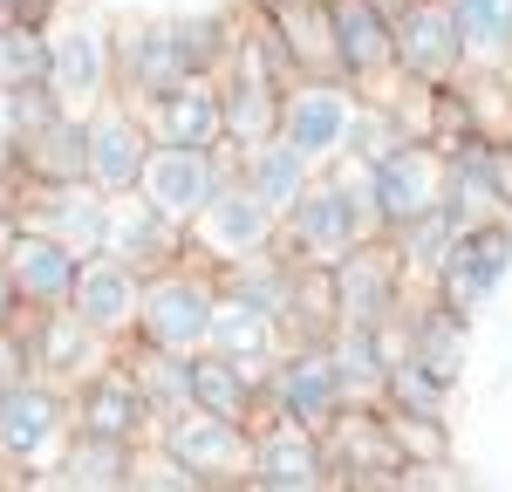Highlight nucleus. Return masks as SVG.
I'll use <instances>...</instances> for the list:
<instances>
[{"label": "nucleus", "instance_id": "17", "mask_svg": "<svg viewBox=\"0 0 512 492\" xmlns=\"http://www.w3.org/2000/svg\"><path fill=\"white\" fill-rule=\"evenodd\" d=\"M82 260H89V253H76L69 240H55V233H41V226H14V233H7V253H0V267H7V281H14V294H21L28 315L69 308Z\"/></svg>", "mask_w": 512, "mask_h": 492}, {"label": "nucleus", "instance_id": "31", "mask_svg": "<svg viewBox=\"0 0 512 492\" xmlns=\"http://www.w3.org/2000/svg\"><path fill=\"white\" fill-rule=\"evenodd\" d=\"M315 171H321V164L308 158V151H301L287 130L260 137L253 151H239V178H246V185H253V192H260L267 205H280V212H287V205H294L301 192H308V185H315Z\"/></svg>", "mask_w": 512, "mask_h": 492}, {"label": "nucleus", "instance_id": "30", "mask_svg": "<svg viewBox=\"0 0 512 492\" xmlns=\"http://www.w3.org/2000/svg\"><path fill=\"white\" fill-rule=\"evenodd\" d=\"M212 349H226V356H239V363L267 369L287 349V328H280V315H267L260 301H246V294H233V287H219V308H212Z\"/></svg>", "mask_w": 512, "mask_h": 492}, {"label": "nucleus", "instance_id": "3", "mask_svg": "<svg viewBox=\"0 0 512 492\" xmlns=\"http://www.w3.org/2000/svg\"><path fill=\"white\" fill-rule=\"evenodd\" d=\"M349 410V390L335 376V356L328 342H287L274 363L260 369V424H308V431H328L335 417Z\"/></svg>", "mask_w": 512, "mask_h": 492}, {"label": "nucleus", "instance_id": "16", "mask_svg": "<svg viewBox=\"0 0 512 492\" xmlns=\"http://www.w3.org/2000/svg\"><path fill=\"white\" fill-rule=\"evenodd\" d=\"M158 445L178 451L185 465H192L205 492L212 486H246V458H253V424H233V417H212V410H185V417H171L158 424Z\"/></svg>", "mask_w": 512, "mask_h": 492}, {"label": "nucleus", "instance_id": "23", "mask_svg": "<svg viewBox=\"0 0 512 492\" xmlns=\"http://www.w3.org/2000/svg\"><path fill=\"white\" fill-rule=\"evenodd\" d=\"M144 281L151 274H137L130 260L117 253H89L76 274V294H69V308H76L82 322L96 328V335H110V342H130L137 335V308H144Z\"/></svg>", "mask_w": 512, "mask_h": 492}, {"label": "nucleus", "instance_id": "7", "mask_svg": "<svg viewBox=\"0 0 512 492\" xmlns=\"http://www.w3.org/2000/svg\"><path fill=\"white\" fill-rule=\"evenodd\" d=\"M267 246H280V205H267L246 178H226L212 199H205V212L192 219V253L205 260V267H239V260H253V253H267Z\"/></svg>", "mask_w": 512, "mask_h": 492}, {"label": "nucleus", "instance_id": "26", "mask_svg": "<svg viewBox=\"0 0 512 492\" xmlns=\"http://www.w3.org/2000/svg\"><path fill=\"white\" fill-rule=\"evenodd\" d=\"M151 137L164 144H192V151H226V103H219V76H185L144 103Z\"/></svg>", "mask_w": 512, "mask_h": 492}, {"label": "nucleus", "instance_id": "1", "mask_svg": "<svg viewBox=\"0 0 512 492\" xmlns=\"http://www.w3.org/2000/svg\"><path fill=\"white\" fill-rule=\"evenodd\" d=\"M376 205H369V164L362 158H335L315 171V185L280 212V246H294L301 260L335 267L349 246L376 240Z\"/></svg>", "mask_w": 512, "mask_h": 492}, {"label": "nucleus", "instance_id": "4", "mask_svg": "<svg viewBox=\"0 0 512 492\" xmlns=\"http://www.w3.org/2000/svg\"><path fill=\"white\" fill-rule=\"evenodd\" d=\"M212 308H219V267L205 260H178L144 281V308H137V342H158V349H205L212 342Z\"/></svg>", "mask_w": 512, "mask_h": 492}, {"label": "nucleus", "instance_id": "28", "mask_svg": "<svg viewBox=\"0 0 512 492\" xmlns=\"http://www.w3.org/2000/svg\"><path fill=\"white\" fill-rule=\"evenodd\" d=\"M280 96H287V82H274L267 69H253V62H226L219 69V103H226V151H253L260 137H274L280 130Z\"/></svg>", "mask_w": 512, "mask_h": 492}, {"label": "nucleus", "instance_id": "22", "mask_svg": "<svg viewBox=\"0 0 512 492\" xmlns=\"http://www.w3.org/2000/svg\"><path fill=\"white\" fill-rule=\"evenodd\" d=\"M21 328H28L35 376L62 383V390H76L89 369H103L110 356H117V342H110V335H96L76 308H41V315H21Z\"/></svg>", "mask_w": 512, "mask_h": 492}, {"label": "nucleus", "instance_id": "10", "mask_svg": "<svg viewBox=\"0 0 512 492\" xmlns=\"http://www.w3.org/2000/svg\"><path fill=\"white\" fill-rule=\"evenodd\" d=\"M410 274H403V260H396V246L376 233V240L349 246L342 260H335V308H342V328H383L396 322L403 308H410Z\"/></svg>", "mask_w": 512, "mask_h": 492}, {"label": "nucleus", "instance_id": "11", "mask_svg": "<svg viewBox=\"0 0 512 492\" xmlns=\"http://www.w3.org/2000/svg\"><path fill=\"white\" fill-rule=\"evenodd\" d=\"M369 205H376V226L383 233H396L403 219L444 205V144L403 137L383 158H369Z\"/></svg>", "mask_w": 512, "mask_h": 492}, {"label": "nucleus", "instance_id": "5", "mask_svg": "<svg viewBox=\"0 0 512 492\" xmlns=\"http://www.w3.org/2000/svg\"><path fill=\"white\" fill-rule=\"evenodd\" d=\"M444 212L458 219V233L512 219V137L472 130L444 144Z\"/></svg>", "mask_w": 512, "mask_h": 492}, {"label": "nucleus", "instance_id": "20", "mask_svg": "<svg viewBox=\"0 0 512 492\" xmlns=\"http://www.w3.org/2000/svg\"><path fill=\"white\" fill-rule=\"evenodd\" d=\"M506 274H512V219H492V226L458 233L451 260L437 267L431 294H437V301H451V308H465V315H478V308L506 287Z\"/></svg>", "mask_w": 512, "mask_h": 492}, {"label": "nucleus", "instance_id": "14", "mask_svg": "<svg viewBox=\"0 0 512 492\" xmlns=\"http://www.w3.org/2000/svg\"><path fill=\"white\" fill-rule=\"evenodd\" d=\"M96 253H117V260L137 267V274H164V267L192 260V226H185V219H171V212H158L144 192H117V199H110V226H103V246H96Z\"/></svg>", "mask_w": 512, "mask_h": 492}, {"label": "nucleus", "instance_id": "40", "mask_svg": "<svg viewBox=\"0 0 512 492\" xmlns=\"http://www.w3.org/2000/svg\"><path fill=\"white\" fill-rule=\"evenodd\" d=\"M21 315H28V308H21V294H14V281H7V267H0V328H14Z\"/></svg>", "mask_w": 512, "mask_h": 492}, {"label": "nucleus", "instance_id": "9", "mask_svg": "<svg viewBox=\"0 0 512 492\" xmlns=\"http://www.w3.org/2000/svg\"><path fill=\"white\" fill-rule=\"evenodd\" d=\"M321 445H328V479L335 486H403V445H396L390 431V410L383 404H349L328 431H321Z\"/></svg>", "mask_w": 512, "mask_h": 492}, {"label": "nucleus", "instance_id": "39", "mask_svg": "<svg viewBox=\"0 0 512 492\" xmlns=\"http://www.w3.org/2000/svg\"><path fill=\"white\" fill-rule=\"evenodd\" d=\"M21 376H35V356H28V328H0V390L7 383H21Z\"/></svg>", "mask_w": 512, "mask_h": 492}, {"label": "nucleus", "instance_id": "29", "mask_svg": "<svg viewBox=\"0 0 512 492\" xmlns=\"http://www.w3.org/2000/svg\"><path fill=\"white\" fill-rule=\"evenodd\" d=\"M192 404L233 424H260V369L226 356V349H192Z\"/></svg>", "mask_w": 512, "mask_h": 492}, {"label": "nucleus", "instance_id": "27", "mask_svg": "<svg viewBox=\"0 0 512 492\" xmlns=\"http://www.w3.org/2000/svg\"><path fill=\"white\" fill-rule=\"evenodd\" d=\"M14 178H41V185L89 178V110H55L41 130L14 137Z\"/></svg>", "mask_w": 512, "mask_h": 492}, {"label": "nucleus", "instance_id": "21", "mask_svg": "<svg viewBox=\"0 0 512 492\" xmlns=\"http://www.w3.org/2000/svg\"><path fill=\"white\" fill-rule=\"evenodd\" d=\"M28 199L14 192V226H41L55 240H69L76 253H96L103 246V226H110V192L89 185V178H69V185H41V178H21Z\"/></svg>", "mask_w": 512, "mask_h": 492}, {"label": "nucleus", "instance_id": "2", "mask_svg": "<svg viewBox=\"0 0 512 492\" xmlns=\"http://www.w3.org/2000/svg\"><path fill=\"white\" fill-rule=\"evenodd\" d=\"M69 438H76V417H69V390L62 383L21 376V383L0 390V465H21L28 486L62 465Z\"/></svg>", "mask_w": 512, "mask_h": 492}, {"label": "nucleus", "instance_id": "32", "mask_svg": "<svg viewBox=\"0 0 512 492\" xmlns=\"http://www.w3.org/2000/svg\"><path fill=\"white\" fill-rule=\"evenodd\" d=\"M117 356L130 363V376L144 383V404H151L158 424H171V417L192 410V356H185V349H158V342H137V335H130Z\"/></svg>", "mask_w": 512, "mask_h": 492}, {"label": "nucleus", "instance_id": "12", "mask_svg": "<svg viewBox=\"0 0 512 492\" xmlns=\"http://www.w3.org/2000/svg\"><path fill=\"white\" fill-rule=\"evenodd\" d=\"M239 171L233 151H192V144H151V158H144V178H137V192L158 205V212H171V219H185L192 226L198 212H205V199L226 185Z\"/></svg>", "mask_w": 512, "mask_h": 492}, {"label": "nucleus", "instance_id": "6", "mask_svg": "<svg viewBox=\"0 0 512 492\" xmlns=\"http://www.w3.org/2000/svg\"><path fill=\"white\" fill-rule=\"evenodd\" d=\"M48 89L62 110H96L103 96H117V28L103 14L82 7L48 28Z\"/></svg>", "mask_w": 512, "mask_h": 492}, {"label": "nucleus", "instance_id": "37", "mask_svg": "<svg viewBox=\"0 0 512 492\" xmlns=\"http://www.w3.org/2000/svg\"><path fill=\"white\" fill-rule=\"evenodd\" d=\"M287 41V55H294V69L301 76H315V69H335V21H328V0H301V7H280L267 14Z\"/></svg>", "mask_w": 512, "mask_h": 492}, {"label": "nucleus", "instance_id": "34", "mask_svg": "<svg viewBox=\"0 0 512 492\" xmlns=\"http://www.w3.org/2000/svg\"><path fill=\"white\" fill-rule=\"evenodd\" d=\"M55 479L76 486V492H130V479H137V445L76 431L69 451H62V465H55Z\"/></svg>", "mask_w": 512, "mask_h": 492}, {"label": "nucleus", "instance_id": "33", "mask_svg": "<svg viewBox=\"0 0 512 492\" xmlns=\"http://www.w3.org/2000/svg\"><path fill=\"white\" fill-rule=\"evenodd\" d=\"M465 76H512V0H451Z\"/></svg>", "mask_w": 512, "mask_h": 492}, {"label": "nucleus", "instance_id": "35", "mask_svg": "<svg viewBox=\"0 0 512 492\" xmlns=\"http://www.w3.org/2000/svg\"><path fill=\"white\" fill-rule=\"evenodd\" d=\"M383 240L396 246V260H403L410 287H431L437 267H444V260H451V246H458V219H451L444 205H431V212L403 219V226H396V233H383Z\"/></svg>", "mask_w": 512, "mask_h": 492}, {"label": "nucleus", "instance_id": "38", "mask_svg": "<svg viewBox=\"0 0 512 492\" xmlns=\"http://www.w3.org/2000/svg\"><path fill=\"white\" fill-rule=\"evenodd\" d=\"M0 89H48V21L0 28Z\"/></svg>", "mask_w": 512, "mask_h": 492}, {"label": "nucleus", "instance_id": "19", "mask_svg": "<svg viewBox=\"0 0 512 492\" xmlns=\"http://www.w3.org/2000/svg\"><path fill=\"white\" fill-rule=\"evenodd\" d=\"M246 486L253 492H321L328 479V445L308 424H253V458H246Z\"/></svg>", "mask_w": 512, "mask_h": 492}, {"label": "nucleus", "instance_id": "24", "mask_svg": "<svg viewBox=\"0 0 512 492\" xmlns=\"http://www.w3.org/2000/svg\"><path fill=\"white\" fill-rule=\"evenodd\" d=\"M185 76H198L178 21H151V28H117V96L151 103L164 89H178Z\"/></svg>", "mask_w": 512, "mask_h": 492}, {"label": "nucleus", "instance_id": "41", "mask_svg": "<svg viewBox=\"0 0 512 492\" xmlns=\"http://www.w3.org/2000/svg\"><path fill=\"white\" fill-rule=\"evenodd\" d=\"M253 14H280V7H301V0H246Z\"/></svg>", "mask_w": 512, "mask_h": 492}, {"label": "nucleus", "instance_id": "25", "mask_svg": "<svg viewBox=\"0 0 512 492\" xmlns=\"http://www.w3.org/2000/svg\"><path fill=\"white\" fill-rule=\"evenodd\" d=\"M328 21H335V69L355 89H376L396 76V28L390 14H376L369 0H328Z\"/></svg>", "mask_w": 512, "mask_h": 492}, {"label": "nucleus", "instance_id": "15", "mask_svg": "<svg viewBox=\"0 0 512 492\" xmlns=\"http://www.w3.org/2000/svg\"><path fill=\"white\" fill-rule=\"evenodd\" d=\"M151 144H158V137H151L144 103H130V96H103V103L89 110V185H103L110 199H117V192H137Z\"/></svg>", "mask_w": 512, "mask_h": 492}, {"label": "nucleus", "instance_id": "8", "mask_svg": "<svg viewBox=\"0 0 512 492\" xmlns=\"http://www.w3.org/2000/svg\"><path fill=\"white\" fill-rule=\"evenodd\" d=\"M355 110H362V89L342 69H315V76H294L280 96V130L308 151L315 164H335L349 151Z\"/></svg>", "mask_w": 512, "mask_h": 492}, {"label": "nucleus", "instance_id": "13", "mask_svg": "<svg viewBox=\"0 0 512 492\" xmlns=\"http://www.w3.org/2000/svg\"><path fill=\"white\" fill-rule=\"evenodd\" d=\"M69 417H76V431L123 438V445L158 438V417H151V404H144V383L130 376V363H123V356H110L103 369H89L76 390H69Z\"/></svg>", "mask_w": 512, "mask_h": 492}, {"label": "nucleus", "instance_id": "42", "mask_svg": "<svg viewBox=\"0 0 512 492\" xmlns=\"http://www.w3.org/2000/svg\"><path fill=\"white\" fill-rule=\"evenodd\" d=\"M369 7H376V14H390V21H396V14H403L410 0H369Z\"/></svg>", "mask_w": 512, "mask_h": 492}, {"label": "nucleus", "instance_id": "18", "mask_svg": "<svg viewBox=\"0 0 512 492\" xmlns=\"http://www.w3.org/2000/svg\"><path fill=\"white\" fill-rule=\"evenodd\" d=\"M390 28H396V76L424 82V89H444V82L465 76V41L451 21V0H410Z\"/></svg>", "mask_w": 512, "mask_h": 492}, {"label": "nucleus", "instance_id": "36", "mask_svg": "<svg viewBox=\"0 0 512 492\" xmlns=\"http://www.w3.org/2000/svg\"><path fill=\"white\" fill-rule=\"evenodd\" d=\"M383 410H396V417H444L451 410V376H437L431 363H417L410 349L390 363V376H383V397H376Z\"/></svg>", "mask_w": 512, "mask_h": 492}]
</instances>
